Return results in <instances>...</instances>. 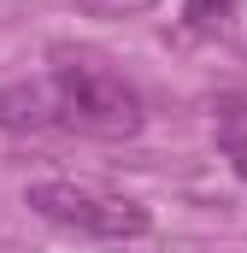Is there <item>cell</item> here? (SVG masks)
<instances>
[{"label": "cell", "instance_id": "obj_2", "mask_svg": "<svg viewBox=\"0 0 247 253\" xmlns=\"http://www.w3.org/2000/svg\"><path fill=\"white\" fill-rule=\"evenodd\" d=\"M24 206L41 224L71 230L82 242H141L153 230V212L141 200L106 189V183H82V177H36L24 189Z\"/></svg>", "mask_w": 247, "mask_h": 253}, {"label": "cell", "instance_id": "obj_5", "mask_svg": "<svg viewBox=\"0 0 247 253\" xmlns=\"http://www.w3.org/2000/svg\"><path fill=\"white\" fill-rule=\"evenodd\" d=\"M224 141H230V153H236V171L247 177V129H230Z\"/></svg>", "mask_w": 247, "mask_h": 253}, {"label": "cell", "instance_id": "obj_3", "mask_svg": "<svg viewBox=\"0 0 247 253\" xmlns=\"http://www.w3.org/2000/svg\"><path fill=\"white\" fill-rule=\"evenodd\" d=\"M230 6H236V0H183V18L188 24H218Z\"/></svg>", "mask_w": 247, "mask_h": 253}, {"label": "cell", "instance_id": "obj_4", "mask_svg": "<svg viewBox=\"0 0 247 253\" xmlns=\"http://www.w3.org/2000/svg\"><path fill=\"white\" fill-rule=\"evenodd\" d=\"M82 6H94V12H141L153 0H82Z\"/></svg>", "mask_w": 247, "mask_h": 253}, {"label": "cell", "instance_id": "obj_1", "mask_svg": "<svg viewBox=\"0 0 247 253\" xmlns=\"http://www.w3.org/2000/svg\"><path fill=\"white\" fill-rule=\"evenodd\" d=\"M6 129H77V135H135L141 129V94L124 83L112 65L88 53H53L41 83H18L0 94Z\"/></svg>", "mask_w": 247, "mask_h": 253}]
</instances>
